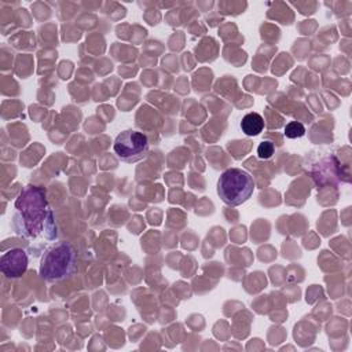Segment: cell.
Listing matches in <instances>:
<instances>
[{
    "label": "cell",
    "instance_id": "cell-8",
    "mask_svg": "<svg viewBox=\"0 0 352 352\" xmlns=\"http://www.w3.org/2000/svg\"><path fill=\"white\" fill-rule=\"evenodd\" d=\"M274 151H275L274 143L265 140V142H263V143L258 144V147H257V157H258L260 160H268V158L272 157Z\"/></svg>",
    "mask_w": 352,
    "mask_h": 352
},
{
    "label": "cell",
    "instance_id": "cell-1",
    "mask_svg": "<svg viewBox=\"0 0 352 352\" xmlns=\"http://www.w3.org/2000/svg\"><path fill=\"white\" fill-rule=\"evenodd\" d=\"M77 252L67 242L51 245L43 254L38 272L48 282L62 280L76 271Z\"/></svg>",
    "mask_w": 352,
    "mask_h": 352
},
{
    "label": "cell",
    "instance_id": "cell-5",
    "mask_svg": "<svg viewBox=\"0 0 352 352\" xmlns=\"http://www.w3.org/2000/svg\"><path fill=\"white\" fill-rule=\"evenodd\" d=\"M28 254L21 248H12L1 254L0 270L7 278H19L28 270Z\"/></svg>",
    "mask_w": 352,
    "mask_h": 352
},
{
    "label": "cell",
    "instance_id": "cell-4",
    "mask_svg": "<svg viewBox=\"0 0 352 352\" xmlns=\"http://www.w3.org/2000/svg\"><path fill=\"white\" fill-rule=\"evenodd\" d=\"M113 150L124 162H136L146 157L148 151V140L143 132L128 129L117 135Z\"/></svg>",
    "mask_w": 352,
    "mask_h": 352
},
{
    "label": "cell",
    "instance_id": "cell-3",
    "mask_svg": "<svg viewBox=\"0 0 352 352\" xmlns=\"http://www.w3.org/2000/svg\"><path fill=\"white\" fill-rule=\"evenodd\" d=\"M45 205L44 190L36 186H28L16 199V210L21 213L30 236H34L41 227Z\"/></svg>",
    "mask_w": 352,
    "mask_h": 352
},
{
    "label": "cell",
    "instance_id": "cell-2",
    "mask_svg": "<svg viewBox=\"0 0 352 352\" xmlns=\"http://www.w3.org/2000/svg\"><path fill=\"white\" fill-rule=\"evenodd\" d=\"M254 191V180L241 168L224 170L217 180V194L221 201L230 206H238L246 202Z\"/></svg>",
    "mask_w": 352,
    "mask_h": 352
},
{
    "label": "cell",
    "instance_id": "cell-6",
    "mask_svg": "<svg viewBox=\"0 0 352 352\" xmlns=\"http://www.w3.org/2000/svg\"><path fill=\"white\" fill-rule=\"evenodd\" d=\"M241 129L248 136H257L264 129V118L258 113H248L241 121Z\"/></svg>",
    "mask_w": 352,
    "mask_h": 352
},
{
    "label": "cell",
    "instance_id": "cell-7",
    "mask_svg": "<svg viewBox=\"0 0 352 352\" xmlns=\"http://www.w3.org/2000/svg\"><path fill=\"white\" fill-rule=\"evenodd\" d=\"M305 133V128L301 122L298 121H290L286 126H285V135L289 139H296V138H301Z\"/></svg>",
    "mask_w": 352,
    "mask_h": 352
}]
</instances>
